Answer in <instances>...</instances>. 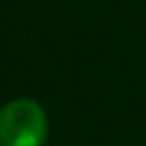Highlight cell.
Masks as SVG:
<instances>
[{
  "instance_id": "1",
  "label": "cell",
  "mask_w": 146,
  "mask_h": 146,
  "mask_svg": "<svg viewBox=\"0 0 146 146\" xmlns=\"http://www.w3.org/2000/svg\"><path fill=\"white\" fill-rule=\"evenodd\" d=\"M46 137L48 119L36 100L16 98L0 110V146H43Z\"/></svg>"
}]
</instances>
